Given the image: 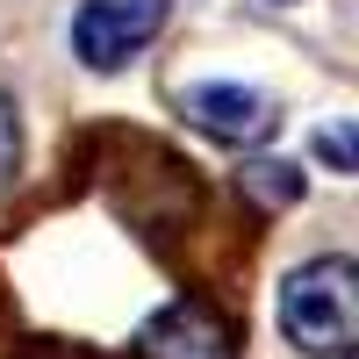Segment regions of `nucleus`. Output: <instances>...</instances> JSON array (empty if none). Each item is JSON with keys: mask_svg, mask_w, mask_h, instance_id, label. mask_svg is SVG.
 <instances>
[{"mask_svg": "<svg viewBox=\"0 0 359 359\" xmlns=\"http://www.w3.org/2000/svg\"><path fill=\"white\" fill-rule=\"evenodd\" d=\"M280 331L309 359H352L359 352V273L345 252H323L294 266L280 287Z\"/></svg>", "mask_w": 359, "mask_h": 359, "instance_id": "obj_1", "label": "nucleus"}, {"mask_svg": "<svg viewBox=\"0 0 359 359\" xmlns=\"http://www.w3.org/2000/svg\"><path fill=\"white\" fill-rule=\"evenodd\" d=\"M165 8H172V0H79V15H72V57L86 72L130 65V57L165 29Z\"/></svg>", "mask_w": 359, "mask_h": 359, "instance_id": "obj_2", "label": "nucleus"}, {"mask_svg": "<svg viewBox=\"0 0 359 359\" xmlns=\"http://www.w3.org/2000/svg\"><path fill=\"white\" fill-rule=\"evenodd\" d=\"M137 359H237V331L201 294H180L137 331Z\"/></svg>", "mask_w": 359, "mask_h": 359, "instance_id": "obj_3", "label": "nucleus"}, {"mask_svg": "<svg viewBox=\"0 0 359 359\" xmlns=\"http://www.w3.org/2000/svg\"><path fill=\"white\" fill-rule=\"evenodd\" d=\"M180 115H187L201 137H216V144H266L280 130L273 101H266L259 86H230V79L187 86V94H180Z\"/></svg>", "mask_w": 359, "mask_h": 359, "instance_id": "obj_4", "label": "nucleus"}, {"mask_svg": "<svg viewBox=\"0 0 359 359\" xmlns=\"http://www.w3.org/2000/svg\"><path fill=\"white\" fill-rule=\"evenodd\" d=\"M237 187H252L259 201H294V194H302V172H294V165H273V158H266V165H245V172H237Z\"/></svg>", "mask_w": 359, "mask_h": 359, "instance_id": "obj_5", "label": "nucleus"}, {"mask_svg": "<svg viewBox=\"0 0 359 359\" xmlns=\"http://www.w3.org/2000/svg\"><path fill=\"white\" fill-rule=\"evenodd\" d=\"M15 165H22V123H15V101L0 94V187L15 180Z\"/></svg>", "mask_w": 359, "mask_h": 359, "instance_id": "obj_6", "label": "nucleus"}, {"mask_svg": "<svg viewBox=\"0 0 359 359\" xmlns=\"http://www.w3.org/2000/svg\"><path fill=\"white\" fill-rule=\"evenodd\" d=\"M316 151L331 158L338 172H352V130H323V137H316Z\"/></svg>", "mask_w": 359, "mask_h": 359, "instance_id": "obj_7", "label": "nucleus"}]
</instances>
